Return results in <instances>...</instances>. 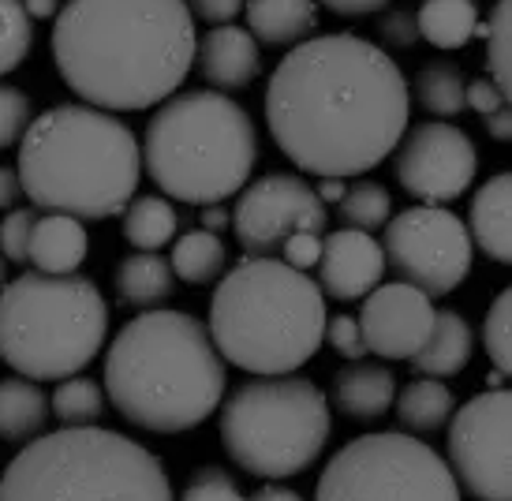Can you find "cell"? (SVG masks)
Instances as JSON below:
<instances>
[{"instance_id":"cell-2","label":"cell","mask_w":512,"mask_h":501,"mask_svg":"<svg viewBox=\"0 0 512 501\" xmlns=\"http://www.w3.org/2000/svg\"><path fill=\"white\" fill-rule=\"evenodd\" d=\"M187 0H72L53 23L64 86L105 113H143L184 86L195 64Z\"/></svg>"},{"instance_id":"cell-20","label":"cell","mask_w":512,"mask_h":501,"mask_svg":"<svg viewBox=\"0 0 512 501\" xmlns=\"http://www.w3.org/2000/svg\"><path fill=\"white\" fill-rule=\"evenodd\" d=\"M90 251V236L86 225L72 214H38L34 229H30L27 262H34L38 273H53V277H68L79 273Z\"/></svg>"},{"instance_id":"cell-15","label":"cell","mask_w":512,"mask_h":501,"mask_svg":"<svg viewBox=\"0 0 512 501\" xmlns=\"http://www.w3.org/2000/svg\"><path fill=\"white\" fill-rule=\"evenodd\" d=\"M434 326V300L404 281L374 285L363 296L359 330L367 352L378 359H412Z\"/></svg>"},{"instance_id":"cell-11","label":"cell","mask_w":512,"mask_h":501,"mask_svg":"<svg viewBox=\"0 0 512 501\" xmlns=\"http://www.w3.org/2000/svg\"><path fill=\"white\" fill-rule=\"evenodd\" d=\"M385 270L397 273V281L441 300L464 285L475 262V247L464 229V217L445 206H412L400 210L382 225Z\"/></svg>"},{"instance_id":"cell-48","label":"cell","mask_w":512,"mask_h":501,"mask_svg":"<svg viewBox=\"0 0 512 501\" xmlns=\"http://www.w3.org/2000/svg\"><path fill=\"white\" fill-rule=\"evenodd\" d=\"M23 4V12H27V19L34 23V19H57L60 12V0H19Z\"/></svg>"},{"instance_id":"cell-46","label":"cell","mask_w":512,"mask_h":501,"mask_svg":"<svg viewBox=\"0 0 512 501\" xmlns=\"http://www.w3.org/2000/svg\"><path fill=\"white\" fill-rule=\"evenodd\" d=\"M311 187H314V195L322 199V206H337V202L344 199V191H348L341 176H318Z\"/></svg>"},{"instance_id":"cell-25","label":"cell","mask_w":512,"mask_h":501,"mask_svg":"<svg viewBox=\"0 0 512 501\" xmlns=\"http://www.w3.org/2000/svg\"><path fill=\"white\" fill-rule=\"evenodd\" d=\"M393 408H397V419H400V427H404V434L430 438V434H438V430L449 423V416L456 412V397L441 378H415V382H408L404 389H397Z\"/></svg>"},{"instance_id":"cell-37","label":"cell","mask_w":512,"mask_h":501,"mask_svg":"<svg viewBox=\"0 0 512 501\" xmlns=\"http://www.w3.org/2000/svg\"><path fill=\"white\" fill-rule=\"evenodd\" d=\"M38 221V210H8L4 221H0V255L4 262H27V247H30V229Z\"/></svg>"},{"instance_id":"cell-43","label":"cell","mask_w":512,"mask_h":501,"mask_svg":"<svg viewBox=\"0 0 512 501\" xmlns=\"http://www.w3.org/2000/svg\"><path fill=\"white\" fill-rule=\"evenodd\" d=\"M314 4H322V8H329L333 15H344V19H363V15L389 8L393 0H314Z\"/></svg>"},{"instance_id":"cell-8","label":"cell","mask_w":512,"mask_h":501,"mask_svg":"<svg viewBox=\"0 0 512 501\" xmlns=\"http://www.w3.org/2000/svg\"><path fill=\"white\" fill-rule=\"evenodd\" d=\"M109 337V303L83 277L23 273L0 292V359L30 382L86 371Z\"/></svg>"},{"instance_id":"cell-16","label":"cell","mask_w":512,"mask_h":501,"mask_svg":"<svg viewBox=\"0 0 512 501\" xmlns=\"http://www.w3.org/2000/svg\"><path fill=\"white\" fill-rule=\"evenodd\" d=\"M385 255L370 232L337 229L322 236V255L314 262V285L329 300H363L370 288L382 285Z\"/></svg>"},{"instance_id":"cell-5","label":"cell","mask_w":512,"mask_h":501,"mask_svg":"<svg viewBox=\"0 0 512 501\" xmlns=\"http://www.w3.org/2000/svg\"><path fill=\"white\" fill-rule=\"evenodd\" d=\"M326 296L281 258H243L217 277L206 333L225 363L251 378L299 371L322 348Z\"/></svg>"},{"instance_id":"cell-39","label":"cell","mask_w":512,"mask_h":501,"mask_svg":"<svg viewBox=\"0 0 512 501\" xmlns=\"http://www.w3.org/2000/svg\"><path fill=\"white\" fill-rule=\"evenodd\" d=\"M322 341H329V348L341 359L356 363V359L367 356V344H363V330H359V318L352 315H337L326 318V330H322Z\"/></svg>"},{"instance_id":"cell-44","label":"cell","mask_w":512,"mask_h":501,"mask_svg":"<svg viewBox=\"0 0 512 501\" xmlns=\"http://www.w3.org/2000/svg\"><path fill=\"white\" fill-rule=\"evenodd\" d=\"M199 225H202V232L221 236L225 229H232V214H228L225 202H210V206H199Z\"/></svg>"},{"instance_id":"cell-17","label":"cell","mask_w":512,"mask_h":501,"mask_svg":"<svg viewBox=\"0 0 512 501\" xmlns=\"http://www.w3.org/2000/svg\"><path fill=\"white\" fill-rule=\"evenodd\" d=\"M195 60H199V75L210 83V90H221V94L251 86L262 72V49L251 38V30L232 27V23L210 27V34L199 38Z\"/></svg>"},{"instance_id":"cell-18","label":"cell","mask_w":512,"mask_h":501,"mask_svg":"<svg viewBox=\"0 0 512 501\" xmlns=\"http://www.w3.org/2000/svg\"><path fill=\"white\" fill-rule=\"evenodd\" d=\"M464 229L471 236V247L483 251L490 262L509 266L512 262V176L498 172L479 191H471L468 221Z\"/></svg>"},{"instance_id":"cell-47","label":"cell","mask_w":512,"mask_h":501,"mask_svg":"<svg viewBox=\"0 0 512 501\" xmlns=\"http://www.w3.org/2000/svg\"><path fill=\"white\" fill-rule=\"evenodd\" d=\"M483 124H486V135H490V139H498V143H509V139H512V113H509V105H505V109H498V113L483 116Z\"/></svg>"},{"instance_id":"cell-35","label":"cell","mask_w":512,"mask_h":501,"mask_svg":"<svg viewBox=\"0 0 512 501\" xmlns=\"http://www.w3.org/2000/svg\"><path fill=\"white\" fill-rule=\"evenodd\" d=\"M30 120H34V105L27 90H19L15 83H0V150L19 143Z\"/></svg>"},{"instance_id":"cell-38","label":"cell","mask_w":512,"mask_h":501,"mask_svg":"<svg viewBox=\"0 0 512 501\" xmlns=\"http://www.w3.org/2000/svg\"><path fill=\"white\" fill-rule=\"evenodd\" d=\"M374 30H378L382 49L385 45L389 49H412V45H419V23H415V12H408V8H382Z\"/></svg>"},{"instance_id":"cell-45","label":"cell","mask_w":512,"mask_h":501,"mask_svg":"<svg viewBox=\"0 0 512 501\" xmlns=\"http://www.w3.org/2000/svg\"><path fill=\"white\" fill-rule=\"evenodd\" d=\"M19 195H23L19 172H15L12 165H0V210H4V214H8V210H15Z\"/></svg>"},{"instance_id":"cell-41","label":"cell","mask_w":512,"mask_h":501,"mask_svg":"<svg viewBox=\"0 0 512 501\" xmlns=\"http://www.w3.org/2000/svg\"><path fill=\"white\" fill-rule=\"evenodd\" d=\"M281 262H288V266H292V270H311L314 262H318V255H322V236H318V232H292V236H288L285 244H281Z\"/></svg>"},{"instance_id":"cell-26","label":"cell","mask_w":512,"mask_h":501,"mask_svg":"<svg viewBox=\"0 0 512 501\" xmlns=\"http://www.w3.org/2000/svg\"><path fill=\"white\" fill-rule=\"evenodd\" d=\"M419 42L434 49H464L479 34V0H423L419 12Z\"/></svg>"},{"instance_id":"cell-19","label":"cell","mask_w":512,"mask_h":501,"mask_svg":"<svg viewBox=\"0 0 512 501\" xmlns=\"http://www.w3.org/2000/svg\"><path fill=\"white\" fill-rule=\"evenodd\" d=\"M393 397H397V374L382 363H367V359L341 367L333 374V386H329L333 408L356 423L382 419L393 408Z\"/></svg>"},{"instance_id":"cell-9","label":"cell","mask_w":512,"mask_h":501,"mask_svg":"<svg viewBox=\"0 0 512 501\" xmlns=\"http://www.w3.org/2000/svg\"><path fill=\"white\" fill-rule=\"evenodd\" d=\"M333 416L322 389L296 374L247 378L221 401V445L247 475L292 479L322 457Z\"/></svg>"},{"instance_id":"cell-34","label":"cell","mask_w":512,"mask_h":501,"mask_svg":"<svg viewBox=\"0 0 512 501\" xmlns=\"http://www.w3.org/2000/svg\"><path fill=\"white\" fill-rule=\"evenodd\" d=\"M483 348L490 363H494V371L509 374L512 371V292L509 288H501L494 303H490V311L483 318Z\"/></svg>"},{"instance_id":"cell-28","label":"cell","mask_w":512,"mask_h":501,"mask_svg":"<svg viewBox=\"0 0 512 501\" xmlns=\"http://www.w3.org/2000/svg\"><path fill=\"white\" fill-rule=\"evenodd\" d=\"M412 101L434 120L464 113V75L453 60H430L415 72V83L408 86Z\"/></svg>"},{"instance_id":"cell-36","label":"cell","mask_w":512,"mask_h":501,"mask_svg":"<svg viewBox=\"0 0 512 501\" xmlns=\"http://www.w3.org/2000/svg\"><path fill=\"white\" fill-rule=\"evenodd\" d=\"M180 501H247V498L240 494L236 479H232L225 468L206 464V468H199V472L187 479Z\"/></svg>"},{"instance_id":"cell-32","label":"cell","mask_w":512,"mask_h":501,"mask_svg":"<svg viewBox=\"0 0 512 501\" xmlns=\"http://www.w3.org/2000/svg\"><path fill=\"white\" fill-rule=\"evenodd\" d=\"M486 79L498 86L501 94H512V0H498L486 19Z\"/></svg>"},{"instance_id":"cell-14","label":"cell","mask_w":512,"mask_h":501,"mask_svg":"<svg viewBox=\"0 0 512 501\" xmlns=\"http://www.w3.org/2000/svg\"><path fill=\"white\" fill-rule=\"evenodd\" d=\"M389 158L397 184L423 206L456 202L464 191H471L479 172V150L471 135L445 120H423L408 128Z\"/></svg>"},{"instance_id":"cell-50","label":"cell","mask_w":512,"mask_h":501,"mask_svg":"<svg viewBox=\"0 0 512 501\" xmlns=\"http://www.w3.org/2000/svg\"><path fill=\"white\" fill-rule=\"evenodd\" d=\"M505 378H509V374H501V371H490V378H486V386H490V389H498V386H505Z\"/></svg>"},{"instance_id":"cell-51","label":"cell","mask_w":512,"mask_h":501,"mask_svg":"<svg viewBox=\"0 0 512 501\" xmlns=\"http://www.w3.org/2000/svg\"><path fill=\"white\" fill-rule=\"evenodd\" d=\"M4 285H8V262L0 255V292H4Z\"/></svg>"},{"instance_id":"cell-23","label":"cell","mask_w":512,"mask_h":501,"mask_svg":"<svg viewBox=\"0 0 512 501\" xmlns=\"http://www.w3.org/2000/svg\"><path fill=\"white\" fill-rule=\"evenodd\" d=\"M116 300L135 311H154L165 307L176 292V273H172L169 258L157 251H135L116 266Z\"/></svg>"},{"instance_id":"cell-13","label":"cell","mask_w":512,"mask_h":501,"mask_svg":"<svg viewBox=\"0 0 512 501\" xmlns=\"http://www.w3.org/2000/svg\"><path fill=\"white\" fill-rule=\"evenodd\" d=\"M329 210L296 172H266L247 184L232 210V232L247 258H277L292 232H326Z\"/></svg>"},{"instance_id":"cell-33","label":"cell","mask_w":512,"mask_h":501,"mask_svg":"<svg viewBox=\"0 0 512 501\" xmlns=\"http://www.w3.org/2000/svg\"><path fill=\"white\" fill-rule=\"evenodd\" d=\"M34 30L19 0H0V79L30 57Z\"/></svg>"},{"instance_id":"cell-12","label":"cell","mask_w":512,"mask_h":501,"mask_svg":"<svg viewBox=\"0 0 512 501\" xmlns=\"http://www.w3.org/2000/svg\"><path fill=\"white\" fill-rule=\"evenodd\" d=\"M449 472L475 501H512V393L505 386L471 397L449 416Z\"/></svg>"},{"instance_id":"cell-30","label":"cell","mask_w":512,"mask_h":501,"mask_svg":"<svg viewBox=\"0 0 512 501\" xmlns=\"http://www.w3.org/2000/svg\"><path fill=\"white\" fill-rule=\"evenodd\" d=\"M101 412H105V389L86 374L60 378L49 397V416H57L64 427H90L101 419Z\"/></svg>"},{"instance_id":"cell-4","label":"cell","mask_w":512,"mask_h":501,"mask_svg":"<svg viewBox=\"0 0 512 501\" xmlns=\"http://www.w3.org/2000/svg\"><path fill=\"white\" fill-rule=\"evenodd\" d=\"M19 184L34 210L79 221L120 217L143 180L135 131L105 109L72 101L30 120L19 139Z\"/></svg>"},{"instance_id":"cell-31","label":"cell","mask_w":512,"mask_h":501,"mask_svg":"<svg viewBox=\"0 0 512 501\" xmlns=\"http://www.w3.org/2000/svg\"><path fill=\"white\" fill-rule=\"evenodd\" d=\"M337 210H341V229H356L374 236L393 217V195L382 184H374V180H359V184L344 191Z\"/></svg>"},{"instance_id":"cell-3","label":"cell","mask_w":512,"mask_h":501,"mask_svg":"<svg viewBox=\"0 0 512 501\" xmlns=\"http://www.w3.org/2000/svg\"><path fill=\"white\" fill-rule=\"evenodd\" d=\"M225 359L187 311H143L105 352V397L131 427L184 434L225 401Z\"/></svg>"},{"instance_id":"cell-27","label":"cell","mask_w":512,"mask_h":501,"mask_svg":"<svg viewBox=\"0 0 512 501\" xmlns=\"http://www.w3.org/2000/svg\"><path fill=\"white\" fill-rule=\"evenodd\" d=\"M124 240L135 251H161V247L176 240L180 232V217L172 210V202L165 195H135L124 206Z\"/></svg>"},{"instance_id":"cell-6","label":"cell","mask_w":512,"mask_h":501,"mask_svg":"<svg viewBox=\"0 0 512 501\" xmlns=\"http://www.w3.org/2000/svg\"><path fill=\"white\" fill-rule=\"evenodd\" d=\"M143 172L165 199L210 206L240 195L258 161L251 113L221 90H176L146 124Z\"/></svg>"},{"instance_id":"cell-7","label":"cell","mask_w":512,"mask_h":501,"mask_svg":"<svg viewBox=\"0 0 512 501\" xmlns=\"http://www.w3.org/2000/svg\"><path fill=\"white\" fill-rule=\"evenodd\" d=\"M0 501H172V483L146 445L90 423L23 445L0 475Z\"/></svg>"},{"instance_id":"cell-24","label":"cell","mask_w":512,"mask_h":501,"mask_svg":"<svg viewBox=\"0 0 512 501\" xmlns=\"http://www.w3.org/2000/svg\"><path fill=\"white\" fill-rule=\"evenodd\" d=\"M45 419H49V397L38 382H30L23 374L0 382V442H34L45 430Z\"/></svg>"},{"instance_id":"cell-10","label":"cell","mask_w":512,"mask_h":501,"mask_svg":"<svg viewBox=\"0 0 512 501\" xmlns=\"http://www.w3.org/2000/svg\"><path fill=\"white\" fill-rule=\"evenodd\" d=\"M314 501H460V487L427 438L374 430L329 457Z\"/></svg>"},{"instance_id":"cell-40","label":"cell","mask_w":512,"mask_h":501,"mask_svg":"<svg viewBox=\"0 0 512 501\" xmlns=\"http://www.w3.org/2000/svg\"><path fill=\"white\" fill-rule=\"evenodd\" d=\"M509 105V94H501L498 86L490 83L486 75H475L464 83V109H475L479 116H490Z\"/></svg>"},{"instance_id":"cell-42","label":"cell","mask_w":512,"mask_h":501,"mask_svg":"<svg viewBox=\"0 0 512 501\" xmlns=\"http://www.w3.org/2000/svg\"><path fill=\"white\" fill-rule=\"evenodd\" d=\"M187 12L210 27H225L243 12V0H187Z\"/></svg>"},{"instance_id":"cell-29","label":"cell","mask_w":512,"mask_h":501,"mask_svg":"<svg viewBox=\"0 0 512 501\" xmlns=\"http://www.w3.org/2000/svg\"><path fill=\"white\" fill-rule=\"evenodd\" d=\"M169 266H172V273H176V281L199 288V285L217 281V277L225 273L228 251H225V244H221V236L195 229V232H184V236L176 240V247H172V255H169Z\"/></svg>"},{"instance_id":"cell-21","label":"cell","mask_w":512,"mask_h":501,"mask_svg":"<svg viewBox=\"0 0 512 501\" xmlns=\"http://www.w3.org/2000/svg\"><path fill=\"white\" fill-rule=\"evenodd\" d=\"M475 356V333L460 311H434V326L423 348L412 356L415 378H453Z\"/></svg>"},{"instance_id":"cell-49","label":"cell","mask_w":512,"mask_h":501,"mask_svg":"<svg viewBox=\"0 0 512 501\" xmlns=\"http://www.w3.org/2000/svg\"><path fill=\"white\" fill-rule=\"evenodd\" d=\"M247 501H307V498L296 494V490L281 487V483H270V487L255 490V498H247Z\"/></svg>"},{"instance_id":"cell-22","label":"cell","mask_w":512,"mask_h":501,"mask_svg":"<svg viewBox=\"0 0 512 501\" xmlns=\"http://www.w3.org/2000/svg\"><path fill=\"white\" fill-rule=\"evenodd\" d=\"M243 15L251 38L270 49H292L307 42L318 27L314 0H243Z\"/></svg>"},{"instance_id":"cell-1","label":"cell","mask_w":512,"mask_h":501,"mask_svg":"<svg viewBox=\"0 0 512 501\" xmlns=\"http://www.w3.org/2000/svg\"><path fill=\"white\" fill-rule=\"evenodd\" d=\"M412 94L382 45L359 34H314L292 45L266 86V128L299 172L363 176L389 161L408 131Z\"/></svg>"}]
</instances>
